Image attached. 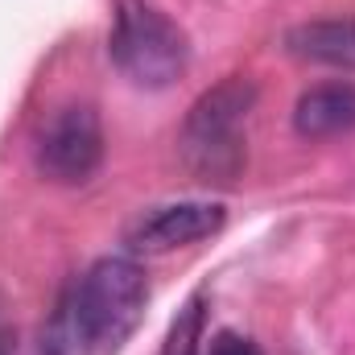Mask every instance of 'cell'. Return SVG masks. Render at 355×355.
Instances as JSON below:
<instances>
[{"label":"cell","mask_w":355,"mask_h":355,"mask_svg":"<svg viewBox=\"0 0 355 355\" xmlns=\"http://www.w3.org/2000/svg\"><path fill=\"white\" fill-rule=\"evenodd\" d=\"M149 302V281L137 261L103 257L71 281L62 293L50 327L46 352L50 355H112L137 331Z\"/></svg>","instance_id":"1"},{"label":"cell","mask_w":355,"mask_h":355,"mask_svg":"<svg viewBox=\"0 0 355 355\" xmlns=\"http://www.w3.org/2000/svg\"><path fill=\"white\" fill-rule=\"evenodd\" d=\"M257 103V87L248 79H223L202 91L182 120V162L202 182H236L244 170V120Z\"/></svg>","instance_id":"2"},{"label":"cell","mask_w":355,"mask_h":355,"mask_svg":"<svg viewBox=\"0 0 355 355\" xmlns=\"http://www.w3.org/2000/svg\"><path fill=\"white\" fill-rule=\"evenodd\" d=\"M107 50L124 79L149 91L170 87L174 79H182V71L190 62L186 33L149 0H116Z\"/></svg>","instance_id":"3"},{"label":"cell","mask_w":355,"mask_h":355,"mask_svg":"<svg viewBox=\"0 0 355 355\" xmlns=\"http://www.w3.org/2000/svg\"><path fill=\"white\" fill-rule=\"evenodd\" d=\"M103 162V124L87 103H67L37 137V170L58 186L87 182Z\"/></svg>","instance_id":"4"},{"label":"cell","mask_w":355,"mask_h":355,"mask_svg":"<svg viewBox=\"0 0 355 355\" xmlns=\"http://www.w3.org/2000/svg\"><path fill=\"white\" fill-rule=\"evenodd\" d=\"M223 207L219 202H170V207H153V211H145L132 227H128V236H124V244L132 248V252H170V248H186V244H194V240H207V236H215L219 227H223Z\"/></svg>","instance_id":"5"},{"label":"cell","mask_w":355,"mask_h":355,"mask_svg":"<svg viewBox=\"0 0 355 355\" xmlns=\"http://www.w3.org/2000/svg\"><path fill=\"white\" fill-rule=\"evenodd\" d=\"M285 50L302 62L355 71V17H327V21H306L285 33Z\"/></svg>","instance_id":"6"},{"label":"cell","mask_w":355,"mask_h":355,"mask_svg":"<svg viewBox=\"0 0 355 355\" xmlns=\"http://www.w3.org/2000/svg\"><path fill=\"white\" fill-rule=\"evenodd\" d=\"M293 128L310 141H322V137H339L355 128V87L352 83H322V87H310L297 107H293Z\"/></svg>","instance_id":"7"},{"label":"cell","mask_w":355,"mask_h":355,"mask_svg":"<svg viewBox=\"0 0 355 355\" xmlns=\"http://www.w3.org/2000/svg\"><path fill=\"white\" fill-rule=\"evenodd\" d=\"M198 343H202V302L194 297V302L182 310V318L170 327V339H166L162 355H202Z\"/></svg>","instance_id":"8"},{"label":"cell","mask_w":355,"mask_h":355,"mask_svg":"<svg viewBox=\"0 0 355 355\" xmlns=\"http://www.w3.org/2000/svg\"><path fill=\"white\" fill-rule=\"evenodd\" d=\"M202 355H261V347H257L252 339L236 335V331H219V335L207 343V352Z\"/></svg>","instance_id":"9"},{"label":"cell","mask_w":355,"mask_h":355,"mask_svg":"<svg viewBox=\"0 0 355 355\" xmlns=\"http://www.w3.org/2000/svg\"><path fill=\"white\" fill-rule=\"evenodd\" d=\"M0 355H12V352H8V339H4V335H0Z\"/></svg>","instance_id":"10"}]
</instances>
